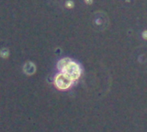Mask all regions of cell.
<instances>
[{
    "label": "cell",
    "instance_id": "cell-1",
    "mask_svg": "<svg viewBox=\"0 0 147 132\" xmlns=\"http://www.w3.org/2000/svg\"><path fill=\"white\" fill-rule=\"evenodd\" d=\"M73 81L74 80H71L66 73H62V72L58 73L54 79V84H55L56 87L59 88V90L68 89L69 87H71Z\"/></svg>",
    "mask_w": 147,
    "mask_h": 132
},
{
    "label": "cell",
    "instance_id": "cell-2",
    "mask_svg": "<svg viewBox=\"0 0 147 132\" xmlns=\"http://www.w3.org/2000/svg\"><path fill=\"white\" fill-rule=\"evenodd\" d=\"M64 73H66L71 80H77L79 79V77L81 75V73H82V70H81L80 66L77 62L71 61L69 63V65L67 66V67L65 68Z\"/></svg>",
    "mask_w": 147,
    "mask_h": 132
},
{
    "label": "cell",
    "instance_id": "cell-3",
    "mask_svg": "<svg viewBox=\"0 0 147 132\" xmlns=\"http://www.w3.org/2000/svg\"><path fill=\"white\" fill-rule=\"evenodd\" d=\"M71 61V60L70 58H64V59L60 60V61L58 62V64H57L58 69H59L60 72L64 73L65 70V68L67 67V66L69 65V63H70Z\"/></svg>",
    "mask_w": 147,
    "mask_h": 132
},
{
    "label": "cell",
    "instance_id": "cell-4",
    "mask_svg": "<svg viewBox=\"0 0 147 132\" xmlns=\"http://www.w3.org/2000/svg\"><path fill=\"white\" fill-rule=\"evenodd\" d=\"M23 71L26 74L31 75L35 73V66L33 62H27L23 67Z\"/></svg>",
    "mask_w": 147,
    "mask_h": 132
},
{
    "label": "cell",
    "instance_id": "cell-5",
    "mask_svg": "<svg viewBox=\"0 0 147 132\" xmlns=\"http://www.w3.org/2000/svg\"><path fill=\"white\" fill-rule=\"evenodd\" d=\"M8 54H9V50L7 48H3L1 51V56L3 58H7Z\"/></svg>",
    "mask_w": 147,
    "mask_h": 132
},
{
    "label": "cell",
    "instance_id": "cell-6",
    "mask_svg": "<svg viewBox=\"0 0 147 132\" xmlns=\"http://www.w3.org/2000/svg\"><path fill=\"white\" fill-rule=\"evenodd\" d=\"M65 5H66L67 8H73V7H74V3H73L72 1L70 0V1H67V2H66Z\"/></svg>",
    "mask_w": 147,
    "mask_h": 132
},
{
    "label": "cell",
    "instance_id": "cell-7",
    "mask_svg": "<svg viewBox=\"0 0 147 132\" xmlns=\"http://www.w3.org/2000/svg\"><path fill=\"white\" fill-rule=\"evenodd\" d=\"M142 36L145 40H147V30H145L143 33H142Z\"/></svg>",
    "mask_w": 147,
    "mask_h": 132
},
{
    "label": "cell",
    "instance_id": "cell-8",
    "mask_svg": "<svg viewBox=\"0 0 147 132\" xmlns=\"http://www.w3.org/2000/svg\"><path fill=\"white\" fill-rule=\"evenodd\" d=\"M84 2L87 3V4H91L93 3V0H84Z\"/></svg>",
    "mask_w": 147,
    "mask_h": 132
}]
</instances>
